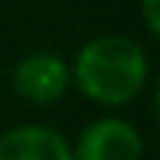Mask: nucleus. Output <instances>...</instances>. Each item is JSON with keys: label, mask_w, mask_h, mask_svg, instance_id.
I'll list each match as a JSON object with an SVG mask.
<instances>
[{"label": "nucleus", "mask_w": 160, "mask_h": 160, "mask_svg": "<svg viewBox=\"0 0 160 160\" xmlns=\"http://www.w3.org/2000/svg\"><path fill=\"white\" fill-rule=\"evenodd\" d=\"M154 111H157V124H160V72L154 78Z\"/></svg>", "instance_id": "obj_6"}, {"label": "nucleus", "mask_w": 160, "mask_h": 160, "mask_svg": "<svg viewBox=\"0 0 160 160\" xmlns=\"http://www.w3.org/2000/svg\"><path fill=\"white\" fill-rule=\"evenodd\" d=\"M141 3V17H144V26L150 30V36L160 39V0H137Z\"/></svg>", "instance_id": "obj_5"}, {"label": "nucleus", "mask_w": 160, "mask_h": 160, "mask_svg": "<svg viewBox=\"0 0 160 160\" xmlns=\"http://www.w3.org/2000/svg\"><path fill=\"white\" fill-rule=\"evenodd\" d=\"M72 160H144V134L121 114H101L72 141Z\"/></svg>", "instance_id": "obj_2"}, {"label": "nucleus", "mask_w": 160, "mask_h": 160, "mask_svg": "<svg viewBox=\"0 0 160 160\" xmlns=\"http://www.w3.org/2000/svg\"><path fill=\"white\" fill-rule=\"evenodd\" d=\"M69 88H72L69 62L49 49H36L13 65V92L26 105L49 108L69 95Z\"/></svg>", "instance_id": "obj_3"}, {"label": "nucleus", "mask_w": 160, "mask_h": 160, "mask_svg": "<svg viewBox=\"0 0 160 160\" xmlns=\"http://www.w3.org/2000/svg\"><path fill=\"white\" fill-rule=\"evenodd\" d=\"M0 160H72V141L52 124H13L0 134Z\"/></svg>", "instance_id": "obj_4"}, {"label": "nucleus", "mask_w": 160, "mask_h": 160, "mask_svg": "<svg viewBox=\"0 0 160 160\" xmlns=\"http://www.w3.org/2000/svg\"><path fill=\"white\" fill-rule=\"evenodd\" d=\"M69 72H72V88L101 108L131 105L150 82L147 52L128 33L92 36L75 52Z\"/></svg>", "instance_id": "obj_1"}]
</instances>
